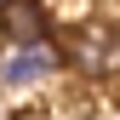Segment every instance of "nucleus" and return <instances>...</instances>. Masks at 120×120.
<instances>
[{
	"instance_id": "1",
	"label": "nucleus",
	"mask_w": 120,
	"mask_h": 120,
	"mask_svg": "<svg viewBox=\"0 0 120 120\" xmlns=\"http://www.w3.org/2000/svg\"><path fill=\"white\" fill-rule=\"evenodd\" d=\"M63 69V52L52 46V40H40V46H11L0 57V80L6 86H34V80H52V74Z\"/></svg>"
},
{
	"instance_id": "2",
	"label": "nucleus",
	"mask_w": 120,
	"mask_h": 120,
	"mask_svg": "<svg viewBox=\"0 0 120 120\" xmlns=\"http://www.w3.org/2000/svg\"><path fill=\"white\" fill-rule=\"evenodd\" d=\"M74 69L92 74V80H109V74H120V34L114 29H86V34H74Z\"/></svg>"
},
{
	"instance_id": "3",
	"label": "nucleus",
	"mask_w": 120,
	"mask_h": 120,
	"mask_svg": "<svg viewBox=\"0 0 120 120\" xmlns=\"http://www.w3.org/2000/svg\"><path fill=\"white\" fill-rule=\"evenodd\" d=\"M0 34L11 46H40L46 40V6L40 0H0Z\"/></svg>"
}]
</instances>
